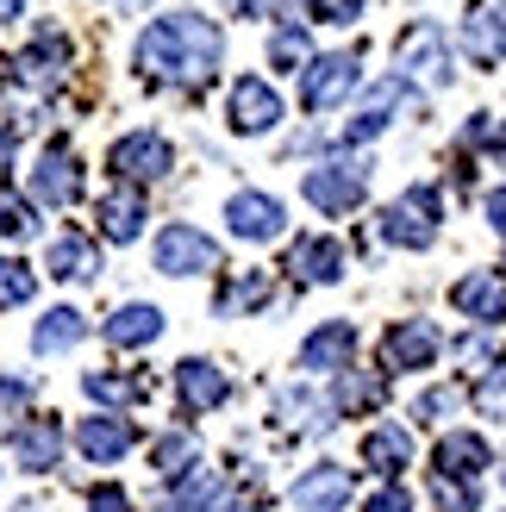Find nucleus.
Instances as JSON below:
<instances>
[{
  "label": "nucleus",
  "mask_w": 506,
  "mask_h": 512,
  "mask_svg": "<svg viewBox=\"0 0 506 512\" xmlns=\"http://www.w3.org/2000/svg\"><path fill=\"white\" fill-rule=\"evenodd\" d=\"M288 275L307 281V288H325V281L344 275V244L338 238H300L288 250Z\"/></svg>",
  "instance_id": "17"
},
{
  "label": "nucleus",
  "mask_w": 506,
  "mask_h": 512,
  "mask_svg": "<svg viewBox=\"0 0 506 512\" xmlns=\"http://www.w3.org/2000/svg\"><path fill=\"white\" fill-rule=\"evenodd\" d=\"M438 350H444V338L432 331V319H400V325L382 331V363L388 369H432Z\"/></svg>",
  "instance_id": "12"
},
{
  "label": "nucleus",
  "mask_w": 506,
  "mask_h": 512,
  "mask_svg": "<svg viewBox=\"0 0 506 512\" xmlns=\"http://www.w3.org/2000/svg\"><path fill=\"white\" fill-rule=\"evenodd\" d=\"M350 350H357V325L350 319H332V325H319L307 344H300V369H313V375H344L350 369Z\"/></svg>",
  "instance_id": "15"
},
{
  "label": "nucleus",
  "mask_w": 506,
  "mask_h": 512,
  "mask_svg": "<svg viewBox=\"0 0 506 512\" xmlns=\"http://www.w3.org/2000/svg\"><path fill=\"white\" fill-rule=\"evenodd\" d=\"M400 94H407V82H400V75H388V82H375V88L363 94L357 119L344 125V144H369V138H382V132H388V119H394V107H400Z\"/></svg>",
  "instance_id": "16"
},
{
  "label": "nucleus",
  "mask_w": 506,
  "mask_h": 512,
  "mask_svg": "<svg viewBox=\"0 0 506 512\" xmlns=\"http://www.w3.org/2000/svg\"><path fill=\"white\" fill-rule=\"evenodd\" d=\"M363 7H369V0H307V19H319V25H357Z\"/></svg>",
  "instance_id": "34"
},
{
  "label": "nucleus",
  "mask_w": 506,
  "mask_h": 512,
  "mask_svg": "<svg viewBox=\"0 0 506 512\" xmlns=\"http://www.w3.org/2000/svg\"><path fill=\"white\" fill-rule=\"evenodd\" d=\"M88 512H132V494L113 488V481H94V488H88Z\"/></svg>",
  "instance_id": "36"
},
{
  "label": "nucleus",
  "mask_w": 506,
  "mask_h": 512,
  "mask_svg": "<svg viewBox=\"0 0 506 512\" xmlns=\"http://www.w3.org/2000/svg\"><path fill=\"white\" fill-rule=\"evenodd\" d=\"M0 232H7L13 244H19V238H32V232H38L32 200H0Z\"/></svg>",
  "instance_id": "35"
},
{
  "label": "nucleus",
  "mask_w": 506,
  "mask_h": 512,
  "mask_svg": "<svg viewBox=\"0 0 506 512\" xmlns=\"http://www.w3.org/2000/svg\"><path fill=\"white\" fill-rule=\"evenodd\" d=\"M44 269L57 275V281H94V275H100V250H94L82 232H63V238H50Z\"/></svg>",
  "instance_id": "23"
},
{
  "label": "nucleus",
  "mask_w": 506,
  "mask_h": 512,
  "mask_svg": "<svg viewBox=\"0 0 506 512\" xmlns=\"http://www.w3.org/2000/svg\"><path fill=\"white\" fill-rule=\"evenodd\" d=\"M457 400H463L457 388H432V394H419V406H413V413H419L425 425H432V419H444V413H450V406H457Z\"/></svg>",
  "instance_id": "39"
},
{
  "label": "nucleus",
  "mask_w": 506,
  "mask_h": 512,
  "mask_svg": "<svg viewBox=\"0 0 506 512\" xmlns=\"http://www.w3.org/2000/svg\"><path fill=\"white\" fill-rule=\"evenodd\" d=\"M350 88H357V50H338V57H313L307 69H300V100H307V113H332Z\"/></svg>",
  "instance_id": "7"
},
{
  "label": "nucleus",
  "mask_w": 506,
  "mask_h": 512,
  "mask_svg": "<svg viewBox=\"0 0 506 512\" xmlns=\"http://www.w3.org/2000/svg\"><path fill=\"white\" fill-rule=\"evenodd\" d=\"M107 169L119 175V182H163V175L175 169V150L157 132H132V138H119L107 150Z\"/></svg>",
  "instance_id": "6"
},
{
  "label": "nucleus",
  "mask_w": 506,
  "mask_h": 512,
  "mask_svg": "<svg viewBox=\"0 0 506 512\" xmlns=\"http://www.w3.org/2000/svg\"><path fill=\"white\" fill-rule=\"evenodd\" d=\"M232 7L250 19V13H275V19H282V0H232Z\"/></svg>",
  "instance_id": "42"
},
{
  "label": "nucleus",
  "mask_w": 506,
  "mask_h": 512,
  "mask_svg": "<svg viewBox=\"0 0 506 512\" xmlns=\"http://www.w3.org/2000/svg\"><path fill=\"white\" fill-rule=\"evenodd\" d=\"M500 481H506V469H500Z\"/></svg>",
  "instance_id": "47"
},
{
  "label": "nucleus",
  "mask_w": 506,
  "mask_h": 512,
  "mask_svg": "<svg viewBox=\"0 0 506 512\" xmlns=\"http://www.w3.org/2000/svg\"><path fill=\"white\" fill-rule=\"evenodd\" d=\"M375 225H382L388 244H400V250H425V244L438 238V194H432V188H407L400 200H388Z\"/></svg>",
  "instance_id": "3"
},
{
  "label": "nucleus",
  "mask_w": 506,
  "mask_h": 512,
  "mask_svg": "<svg viewBox=\"0 0 506 512\" xmlns=\"http://www.w3.org/2000/svg\"><path fill=\"white\" fill-rule=\"evenodd\" d=\"M82 388H88V400H113V406L144 400V381H138V375H107V369H94V375H82Z\"/></svg>",
  "instance_id": "30"
},
{
  "label": "nucleus",
  "mask_w": 506,
  "mask_h": 512,
  "mask_svg": "<svg viewBox=\"0 0 506 512\" xmlns=\"http://www.w3.org/2000/svg\"><path fill=\"white\" fill-rule=\"evenodd\" d=\"M19 7H25V0H0V19H19Z\"/></svg>",
  "instance_id": "44"
},
{
  "label": "nucleus",
  "mask_w": 506,
  "mask_h": 512,
  "mask_svg": "<svg viewBox=\"0 0 506 512\" xmlns=\"http://www.w3.org/2000/svg\"><path fill=\"white\" fill-rule=\"evenodd\" d=\"M219 57H225V38H219V25L200 19V13H169L138 38V69L150 82H169V88L213 82Z\"/></svg>",
  "instance_id": "1"
},
{
  "label": "nucleus",
  "mask_w": 506,
  "mask_h": 512,
  "mask_svg": "<svg viewBox=\"0 0 506 512\" xmlns=\"http://www.w3.org/2000/svg\"><path fill=\"white\" fill-rule=\"evenodd\" d=\"M269 63L275 69H307L313 57H307V32H300V25H282V32L269 38Z\"/></svg>",
  "instance_id": "33"
},
{
  "label": "nucleus",
  "mask_w": 506,
  "mask_h": 512,
  "mask_svg": "<svg viewBox=\"0 0 506 512\" xmlns=\"http://www.w3.org/2000/svg\"><path fill=\"white\" fill-rule=\"evenodd\" d=\"M7 169H13V125H0V182H7Z\"/></svg>",
  "instance_id": "43"
},
{
  "label": "nucleus",
  "mask_w": 506,
  "mask_h": 512,
  "mask_svg": "<svg viewBox=\"0 0 506 512\" xmlns=\"http://www.w3.org/2000/svg\"><path fill=\"white\" fill-rule=\"evenodd\" d=\"M225 225H232L238 238L250 244H263V238H282V225H288V207L275 194H257V188H244L225 200Z\"/></svg>",
  "instance_id": "13"
},
{
  "label": "nucleus",
  "mask_w": 506,
  "mask_h": 512,
  "mask_svg": "<svg viewBox=\"0 0 506 512\" xmlns=\"http://www.w3.org/2000/svg\"><path fill=\"white\" fill-rule=\"evenodd\" d=\"M363 512H413V494L400 488V481H388V488H375V494H369Z\"/></svg>",
  "instance_id": "38"
},
{
  "label": "nucleus",
  "mask_w": 506,
  "mask_h": 512,
  "mask_svg": "<svg viewBox=\"0 0 506 512\" xmlns=\"http://www.w3.org/2000/svg\"><path fill=\"white\" fill-rule=\"evenodd\" d=\"M63 63H69V38L63 32H38V44L32 50H19V82L25 88H57L63 82Z\"/></svg>",
  "instance_id": "20"
},
{
  "label": "nucleus",
  "mask_w": 506,
  "mask_h": 512,
  "mask_svg": "<svg viewBox=\"0 0 506 512\" xmlns=\"http://www.w3.org/2000/svg\"><path fill=\"white\" fill-rule=\"evenodd\" d=\"M363 456H369V469L375 475H400V469H407L413 463V444H407V431H400V425H375L369 431V438H363Z\"/></svg>",
  "instance_id": "27"
},
{
  "label": "nucleus",
  "mask_w": 506,
  "mask_h": 512,
  "mask_svg": "<svg viewBox=\"0 0 506 512\" xmlns=\"http://www.w3.org/2000/svg\"><path fill=\"white\" fill-rule=\"evenodd\" d=\"M38 288V275L19 263V256H0V306H25Z\"/></svg>",
  "instance_id": "32"
},
{
  "label": "nucleus",
  "mask_w": 506,
  "mask_h": 512,
  "mask_svg": "<svg viewBox=\"0 0 506 512\" xmlns=\"http://www.w3.org/2000/svg\"><path fill=\"white\" fill-rule=\"evenodd\" d=\"M150 463H157L163 481H182V475H194V463H200V444L188 438V431H169V438L150 444Z\"/></svg>",
  "instance_id": "28"
},
{
  "label": "nucleus",
  "mask_w": 506,
  "mask_h": 512,
  "mask_svg": "<svg viewBox=\"0 0 506 512\" xmlns=\"http://www.w3.org/2000/svg\"><path fill=\"white\" fill-rule=\"evenodd\" d=\"M225 119H232V132L257 138V132H269V125H282V94H275L263 75H238L232 100H225Z\"/></svg>",
  "instance_id": "8"
},
{
  "label": "nucleus",
  "mask_w": 506,
  "mask_h": 512,
  "mask_svg": "<svg viewBox=\"0 0 506 512\" xmlns=\"http://www.w3.org/2000/svg\"><path fill=\"white\" fill-rule=\"evenodd\" d=\"M382 375H357V369H344L338 375V388H332V419L338 413H363V406H382Z\"/></svg>",
  "instance_id": "29"
},
{
  "label": "nucleus",
  "mask_w": 506,
  "mask_h": 512,
  "mask_svg": "<svg viewBox=\"0 0 506 512\" xmlns=\"http://www.w3.org/2000/svg\"><path fill=\"white\" fill-rule=\"evenodd\" d=\"M263 300H269V275L250 269V275H238L232 288L219 294V313H250V306H263Z\"/></svg>",
  "instance_id": "31"
},
{
  "label": "nucleus",
  "mask_w": 506,
  "mask_h": 512,
  "mask_svg": "<svg viewBox=\"0 0 506 512\" xmlns=\"http://www.w3.org/2000/svg\"><path fill=\"white\" fill-rule=\"evenodd\" d=\"M13 456H19V469H32V475L57 469L63 463V425L57 419H25L13 431Z\"/></svg>",
  "instance_id": "18"
},
{
  "label": "nucleus",
  "mask_w": 506,
  "mask_h": 512,
  "mask_svg": "<svg viewBox=\"0 0 506 512\" xmlns=\"http://www.w3.org/2000/svg\"><path fill=\"white\" fill-rule=\"evenodd\" d=\"M394 69H400V82H419V88H450V44L432 19H419L400 32V50H394Z\"/></svg>",
  "instance_id": "2"
},
{
  "label": "nucleus",
  "mask_w": 506,
  "mask_h": 512,
  "mask_svg": "<svg viewBox=\"0 0 506 512\" xmlns=\"http://www.w3.org/2000/svg\"><path fill=\"white\" fill-rule=\"evenodd\" d=\"M463 44H469L475 63H500L506 57V0H500V7H482L463 25Z\"/></svg>",
  "instance_id": "24"
},
{
  "label": "nucleus",
  "mask_w": 506,
  "mask_h": 512,
  "mask_svg": "<svg viewBox=\"0 0 506 512\" xmlns=\"http://www.w3.org/2000/svg\"><path fill=\"white\" fill-rule=\"evenodd\" d=\"M450 300H457V313H469L475 325H500L506 319V281L488 269V275H463L457 288H450Z\"/></svg>",
  "instance_id": "19"
},
{
  "label": "nucleus",
  "mask_w": 506,
  "mask_h": 512,
  "mask_svg": "<svg viewBox=\"0 0 506 512\" xmlns=\"http://www.w3.org/2000/svg\"><path fill=\"white\" fill-rule=\"evenodd\" d=\"M100 232H107L113 244H132L144 232V200L132 188H113L107 200H100Z\"/></svg>",
  "instance_id": "26"
},
{
  "label": "nucleus",
  "mask_w": 506,
  "mask_h": 512,
  "mask_svg": "<svg viewBox=\"0 0 506 512\" xmlns=\"http://www.w3.org/2000/svg\"><path fill=\"white\" fill-rule=\"evenodd\" d=\"M132 444H138V425L119 419V413H94V419L75 425V450H82L88 463H119Z\"/></svg>",
  "instance_id": "14"
},
{
  "label": "nucleus",
  "mask_w": 506,
  "mask_h": 512,
  "mask_svg": "<svg viewBox=\"0 0 506 512\" xmlns=\"http://www.w3.org/2000/svg\"><path fill=\"white\" fill-rule=\"evenodd\" d=\"M19 512H32V506H19Z\"/></svg>",
  "instance_id": "46"
},
{
  "label": "nucleus",
  "mask_w": 506,
  "mask_h": 512,
  "mask_svg": "<svg viewBox=\"0 0 506 512\" xmlns=\"http://www.w3.org/2000/svg\"><path fill=\"white\" fill-rule=\"evenodd\" d=\"M350 500V469H338V463H319V469H307L294 481V506L300 512H338Z\"/></svg>",
  "instance_id": "21"
},
{
  "label": "nucleus",
  "mask_w": 506,
  "mask_h": 512,
  "mask_svg": "<svg viewBox=\"0 0 506 512\" xmlns=\"http://www.w3.org/2000/svg\"><path fill=\"white\" fill-rule=\"evenodd\" d=\"M494 163H506V138H500V144H494Z\"/></svg>",
  "instance_id": "45"
},
{
  "label": "nucleus",
  "mask_w": 506,
  "mask_h": 512,
  "mask_svg": "<svg viewBox=\"0 0 506 512\" xmlns=\"http://www.w3.org/2000/svg\"><path fill=\"white\" fill-rule=\"evenodd\" d=\"M32 406V381H13V375H0V419H13Z\"/></svg>",
  "instance_id": "37"
},
{
  "label": "nucleus",
  "mask_w": 506,
  "mask_h": 512,
  "mask_svg": "<svg viewBox=\"0 0 506 512\" xmlns=\"http://www.w3.org/2000/svg\"><path fill=\"white\" fill-rule=\"evenodd\" d=\"M157 269L163 275H207V269H219V244L200 232V225H163Z\"/></svg>",
  "instance_id": "9"
},
{
  "label": "nucleus",
  "mask_w": 506,
  "mask_h": 512,
  "mask_svg": "<svg viewBox=\"0 0 506 512\" xmlns=\"http://www.w3.org/2000/svg\"><path fill=\"white\" fill-rule=\"evenodd\" d=\"M432 494L444 512H475V488H450V481H432Z\"/></svg>",
  "instance_id": "40"
},
{
  "label": "nucleus",
  "mask_w": 506,
  "mask_h": 512,
  "mask_svg": "<svg viewBox=\"0 0 506 512\" xmlns=\"http://www.w3.org/2000/svg\"><path fill=\"white\" fill-rule=\"evenodd\" d=\"M157 338H163V313H157V306H144V300L119 306V313L107 319V344L113 350H144V344H157Z\"/></svg>",
  "instance_id": "22"
},
{
  "label": "nucleus",
  "mask_w": 506,
  "mask_h": 512,
  "mask_svg": "<svg viewBox=\"0 0 506 512\" xmlns=\"http://www.w3.org/2000/svg\"><path fill=\"white\" fill-rule=\"evenodd\" d=\"M482 213H488V225H494V232L506 238V188H488V194H482Z\"/></svg>",
  "instance_id": "41"
},
{
  "label": "nucleus",
  "mask_w": 506,
  "mask_h": 512,
  "mask_svg": "<svg viewBox=\"0 0 506 512\" xmlns=\"http://www.w3.org/2000/svg\"><path fill=\"white\" fill-rule=\"evenodd\" d=\"M363 194H369V163H319L307 169V200L325 213V219H338V213H357L363 207Z\"/></svg>",
  "instance_id": "4"
},
{
  "label": "nucleus",
  "mask_w": 506,
  "mask_h": 512,
  "mask_svg": "<svg viewBox=\"0 0 506 512\" xmlns=\"http://www.w3.org/2000/svg\"><path fill=\"white\" fill-rule=\"evenodd\" d=\"M125 7H132V0H125Z\"/></svg>",
  "instance_id": "48"
},
{
  "label": "nucleus",
  "mask_w": 506,
  "mask_h": 512,
  "mask_svg": "<svg viewBox=\"0 0 506 512\" xmlns=\"http://www.w3.org/2000/svg\"><path fill=\"white\" fill-rule=\"evenodd\" d=\"M82 331H88V319L75 313V306H50V313L38 319V331H32V350H38V356L75 350V344H82Z\"/></svg>",
  "instance_id": "25"
},
{
  "label": "nucleus",
  "mask_w": 506,
  "mask_h": 512,
  "mask_svg": "<svg viewBox=\"0 0 506 512\" xmlns=\"http://www.w3.org/2000/svg\"><path fill=\"white\" fill-rule=\"evenodd\" d=\"M494 463V450L482 431H444L432 444V481H450V488H469V481H482V469Z\"/></svg>",
  "instance_id": "5"
},
{
  "label": "nucleus",
  "mask_w": 506,
  "mask_h": 512,
  "mask_svg": "<svg viewBox=\"0 0 506 512\" xmlns=\"http://www.w3.org/2000/svg\"><path fill=\"white\" fill-rule=\"evenodd\" d=\"M175 400H182V413H213V406L232 400V381H225L219 363H207V356H188V363H175Z\"/></svg>",
  "instance_id": "11"
},
{
  "label": "nucleus",
  "mask_w": 506,
  "mask_h": 512,
  "mask_svg": "<svg viewBox=\"0 0 506 512\" xmlns=\"http://www.w3.org/2000/svg\"><path fill=\"white\" fill-rule=\"evenodd\" d=\"M32 200H44V207H75L82 200V163H75V150L63 138L44 144V157L32 169Z\"/></svg>",
  "instance_id": "10"
}]
</instances>
